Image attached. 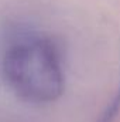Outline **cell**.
<instances>
[{"instance_id": "obj_2", "label": "cell", "mask_w": 120, "mask_h": 122, "mask_svg": "<svg viewBox=\"0 0 120 122\" xmlns=\"http://www.w3.org/2000/svg\"><path fill=\"white\" fill-rule=\"evenodd\" d=\"M96 122H120V88Z\"/></svg>"}, {"instance_id": "obj_1", "label": "cell", "mask_w": 120, "mask_h": 122, "mask_svg": "<svg viewBox=\"0 0 120 122\" xmlns=\"http://www.w3.org/2000/svg\"><path fill=\"white\" fill-rule=\"evenodd\" d=\"M0 71L17 98L28 104H50L65 88V67L60 46L40 31H21L6 44Z\"/></svg>"}]
</instances>
